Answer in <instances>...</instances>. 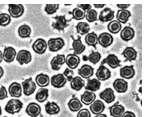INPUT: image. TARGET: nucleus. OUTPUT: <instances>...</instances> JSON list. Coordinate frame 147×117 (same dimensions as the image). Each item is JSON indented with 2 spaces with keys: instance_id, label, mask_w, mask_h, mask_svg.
<instances>
[{
  "instance_id": "603ef678",
  "label": "nucleus",
  "mask_w": 147,
  "mask_h": 117,
  "mask_svg": "<svg viewBox=\"0 0 147 117\" xmlns=\"http://www.w3.org/2000/svg\"><path fill=\"white\" fill-rule=\"evenodd\" d=\"M94 117H108L107 115L105 114L100 113L96 115Z\"/></svg>"
},
{
  "instance_id": "58836bf2",
  "label": "nucleus",
  "mask_w": 147,
  "mask_h": 117,
  "mask_svg": "<svg viewBox=\"0 0 147 117\" xmlns=\"http://www.w3.org/2000/svg\"><path fill=\"white\" fill-rule=\"evenodd\" d=\"M107 27L108 30L111 33L117 34L121 30L122 26L121 23L117 20H113L109 23Z\"/></svg>"
},
{
  "instance_id": "7c9ffc66",
  "label": "nucleus",
  "mask_w": 147,
  "mask_h": 117,
  "mask_svg": "<svg viewBox=\"0 0 147 117\" xmlns=\"http://www.w3.org/2000/svg\"><path fill=\"white\" fill-rule=\"evenodd\" d=\"M70 86L73 90L78 91L85 86V82L82 78L79 76L74 77L70 82Z\"/></svg>"
},
{
  "instance_id": "c9c22d12",
  "label": "nucleus",
  "mask_w": 147,
  "mask_h": 117,
  "mask_svg": "<svg viewBox=\"0 0 147 117\" xmlns=\"http://www.w3.org/2000/svg\"><path fill=\"white\" fill-rule=\"evenodd\" d=\"M101 57V55L99 52L92 51L88 56L82 55V58L83 61H89L94 65H95L100 61Z\"/></svg>"
},
{
  "instance_id": "a19ab883",
  "label": "nucleus",
  "mask_w": 147,
  "mask_h": 117,
  "mask_svg": "<svg viewBox=\"0 0 147 117\" xmlns=\"http://www.w3.org/2000/svg\"><path fill=\"white\" fill-rule=\"evenodd\" d=\"M86 13L85 17L88 22H92L97 20L98 14L96 11L91 9Z\"/></svg>"
},
{
  "instance_id": "4d7b16f0",
  "label": "nucleus",
  "mask_w": 147,
  "mask_h": 117,
  "mask_svg": "<svg viewBox=\"0 0 147 117\" xmlns=\"http://www.w3.org/2000/svg\"><path fill=\"white\" fill-rule=\"evenodd\" d=\"M2 114V110L1 108V107L0 106V116L1 114Z\"/></svg>"
},
{
  "instance_id": "37998d69",
  "label": "nucleus",
  "mask_w": 147,
  "mask_h": 117,
  "mask_svg": "<svg viewBox=\"0 0 147 117\" xmlns=\"http://www.w3.org/2000/svg\"><path fill=\"white\" fill-rule=\"evenodd\" d=\"M59 4H46L44 11L48 14H52L57 11L59 8Z\"/></svg>"
},
{
  "instance_id": "6ab92c4d",
  "label": "nucleus",
  "mask_w": 147,
  "mask_h": 117,
  "mask_svg": "<svg viewBox=\"0 0 147 117\" xmlns=\"http://www.w3.org/2000/svg\"><path fill=\"white\" fill-rule=\"evenodd\" d=\"M114 11L111 8L108 7H105L100 11L99 19L102 23L110 21L114 18Z\"/></svg>"
},
{
  "instance_id": "c85d7f7f",
  "label": "nucleus",
  "mask_w": 147,
  "mask_h": 117,
  "mask_svg": "<svg viewBox=\"0 0 147 117\" xmlns=\"http://www.w3.org/2000/svg\"><path fill=\"white\" fill-rule=\"evenodd\" d=\"M17 53L15 49L11 47H5L4 49L3 58L7 63L13 62L16 56Z\"/></svg>"
},
{
  "instance_id": "5fc2aeb1",
  "label": "nucleus",
  "mask_w": 147,
  "mask_h": 117,
  "mask_svg": "<svg viewBox=\"0 0 147 117\" xmlns=\"http://www.w3.org/2000/svg\"><path fill=\"white\" fill-rule=\"evenodd\" d=\"M3 59V53L2 51L0 50V63L2 61Z\"/></svg>"
},
{
  "instance_id": "4be33fe9",
  "label": "nucleus",
  "mask_w": 147,
  "mask_h": 117,
  "mask_svg": "<svg viewBox=\"0 0 147 117\" xmlns=\"http://www.w3.org/2000/svg\"><path fill=\"white\" fill-rule=\"evenodd\" d=\"M101 85V82L97 78H89L87 79V83L84 86V89L86 90L94 92L99 90Z\"/></svg>"
},
{
  "instance_id": "72a5a7b5",
  "label": "nucleus",
  "mask_w": 147,
  "mask_h": 117,
  "mask_svg": "<svg viewBox=\"0 0 147 117\" xmlns=\"http://www.w3.org/2000/svg\"><path fill=\"white\" fill-rule=\"evenodd\" d=\"M49 90L44 87H40L35 95V99L38 102L43 103L47 100L49 96Z\"/></svg>"
},
{
  "instance_id": "2f4dec72",
  "label": "nucleus",
  "mask_w": 147,
  "mask_h": 117,
  "mask_svg": "<svg viewBox=\"0 0 147 117\" xmlns=\"http://www.w3.org/2000/svg\"><path fill=\"white\" fill-rule=\"evenodd\" d=\"M35 80L36 84L40 87L48 86L50 81L49 76L43 73L37 74L35 77Z\"/></svg>"
},
{
  "instance_id": "423d86ee",
  "label": "nucleus",
  "mask_w": 147,
  "mask_h": 117,
  "mask_svg": "<svg viewBox=\"0 0 147 117\" xmlns=\"http://www.w3.org/2000/svg\"><path fill=\"white\" fill-rule=\"evenodd\" d=\"M8 11L10 15L14 18L22 16L24 12V6L22 4H8Z\"/></svg>"
},
{
  "instance_id": "ddd939ff",
  "label": "nucleus",
  "mask_w": 147,
  "mask_h": 117,
  "mask_svg": "<svg viewBox=\"0 0 147 117\" xmlns=\"http://www.w3.org/2000/svg\"><path fill=\"white\" fill-rule=\"evenodd\" d=\"M110 115L113 117H120L124 112V107L117 101L108 107Z\"/></svg>"
},
{
  "instance_id": "a878e982",
  "label": "nucleus",
  "mask_w": 147,
  "mask_h": 117,
  "mask_svg": "<svg viewBox=\"0 0 147 117\" xmlns=\"http://www.w3.org/2000/svg\"><path fill=\"white\" fill-rule=\"evenodd\" d=\"M135 35L134 29L129 26H125L121 30L120 36L123 40L128 41L131 40Z\"/></svg>"
},
{
  "instance_id": "9d476101",
  "label": "nucleus",
  "mask_w": 147,
  "mask_h": 117,
  "mask_svg": "<svg viewBox=\"0 0 147 117\" xmlns=\"http://www.w3.org/2000/svg\"><path fill=\"white\" fill-rule=\"evenodd\" d=\"M47 46V43L45 39L38 38L34 41L32 45V48L36 53L42 54L45 52Z\"/></svg>"
},
{
  "instance_id": "f8f14e48",
  "label": "nucleus",
  "mask_w": 147,
  "mask_h": 117,
  "mask_svg": "<svg viewBox=\"0 0 147 117\" xmlns=\"http://www.w3.org/2000/svg\"><path fill=\"white\" fill-rule=\"evenodd\" d=\"M51 85L54 87L61 88L64 87L67 80L63 73H58L53 76L51 79Z\"/></svg>"
},
{
  "instance_id": "1a4fd4ad",
  "label": "nucleus",
  "mask_w": 147,
  "mask_h": 117,
  "mask_svg": "<svg viewBox=\"0 0 147 117\" xmlns=\"http://www.w3.org/2000/svg\"><path fill=\"white\" fill-rule=\"evenodd\" d=\"M100 98L107 104L113 102L115 98V96L113 89L111 88H105L99 94Z\"/></svg>"
},
{
  "instance_id": "393cba45",
  "label": "nucleus",
  "mask_w": 147,
  "mask_h": 117,
  "mask_svg": "<svg viewBox=\"0 0 147 117\" xmlns=\"http://www.w3.org/2000/svg\"><path fill=\"white\" fill-rule=\"evenodd\" d=\"M67 106L71 111L76 112H78L81 109L83 105L81 101L74 94L72 96V98L68 102Z\"/></svg>"
},
{
  "instance_id": "a18cd8bd",
  "label": "nucleus",
  "mask_w": 147,
  "mask_h": 117,
  "mask_svg": "<svg viewBox=\"0 0 147 117\" xmlns=\"http://www.w3.org/2000/svg\"><path fill=\"white\" fill-rule=\"evenodd\" d=\"M90 112L88 109H81L78 112L76 117H91Z\"/></svg>"
},
{
  "instance_id": "473e14b6",
  "label": "nucleus",
  "mask_w": 147,
  "mask_h": 117,
  "mask_svg": "<svg viewBox=\"0 0 147 117\" xmlns=\"http://www.w3.org/2000/svg\"><path fill=\"white\" fill-rule=\"evenodd\" d=\"M84 41L88 45L92 46L96 49V45L98 43V37L95 32L92 31L86 35L85 37Z\"/></svg>"
},
{
  "instance_id": "3c124183",
  "label": "nucleus",
  "mask_w": 147,
  "mask_h": 117,
  "mask_svg": "<svg viewBox=\"0 0 147 117\" xmlns=\"http://www.w3.org/2000/svg\"><path fill=\"white\" fill-rule=\"evenodd\" d=\"M93 5L96 8H101L103 7L105 4H93Z\"/></svg>"
},
{
  "instance_id": "de8ad7c7",
  "label": "nucleus",
  "mask_w": 147,
  "mask_h": 117,
  "mask_svg": "<svg viewBox=\"0 0 147 117\" xmlns=\"http://www.w3.org/2000/svg\"><path fill=\"white\" fill-rule=\"evenodd\" d=\"M77 6L85 13L91 9L92 7V6L90 4H78Z\"/></svg>"
},
{
  "instance_id": "e433bc0d",
  "label": "nucleus",
  "mask_w": 147,
  "mask_h": 117,
  "mask_svg": "<svg viewBox=\"0 0 147 117\" xmlns=\"http://www.w3.org/2000/svg\"><path fill=\"white\" fill-rule=\"evenodd\" d=\"M75 27L77 33L82 35L88 33L90 29V25L85 22H79Z\"/></svg>"
},
{
  "instance_id": "f03ea898",
  "label": "nucleus",
  "mask_w": 147,
  "mask_h": 117,
  "mask_svg": "<svg viewBox=\"0 0 147 117\" xmlns=\"http://www.w3.org/2000/svg\"><path fill=\"white\" fill-rule=\"evenodd\" d=\"M23 106V103L19 100L12 99L7 102L4 110L8 113L14 114L19 112Z\"/></svg>"
},
{
  "instance_id": "79ce46f5",
  "label": "nucleus",
  "mask_w": 147,
  "mask_h": 117,
  "mask_svg": "<svg viewBox=\"0 0 147 117\" xmlns=\"http://www.w3.org/2000/svg\"><path fill=\"white\" fill-rule=\"evenodd\" d=\"M11 20V16L9 14L4 13H0V26H6L10 23Z\"/></svg>"
},
{
  "instance_id": "4c0bfd02",
  "label": "nucleus",
  "mask_w": 147,
  "mask_h": 117,
  "mask_svg": "<svg viewBox=\"0 0 147 117\" xmlns=\"http://www.w3.org/2000/svg\"><path fill=\"white\" fill-rule=\"evenodd\" d=\"M30 27L27 25L24 24L18 28V32L19 36L23 38L29 37L31 33Z\"/></svg>"
},
{
  "instance_id": "20e7f679",
  "label": "nucleus",
  "mask_w": 147,
  "mask_h": 117,
  "mask_svg": "<svg viewBox=\"0 0 147 117\" xmlns=\"http://www.w3.org/2000/svg\"><path fill=\"white\" fill-rule=\"evenodd\" d=\"M22 84L23 93L27 96L33 94L35 92L37 87L36 83L33 81L31 77L25 79L22 82Z\"/></svg>"
},
{
  "instance_id": "6e6552de",
  "label": "nucleus",
  "mask_w": 147,
  "mask_h": 117,
  "mask_svg": "<svg viewBox=\"0 0 147 117\" xmlns=\"http://www.w3.org/2000/svg\"><path fill=\"white\" fill-rule=\"evenodd\" d=\"M32 56L30 52L26 50H20L16 56V60L21 65L27 64L32 60Z\"/></svg>"
},
{
  "instance_id": "a211bd4d",
  "label": "nucleus",
  "mask_w": 147,
  "mask_h": 117,
  "mask_svg": "<svg viewBox=\"0 0 147 117\" xmlns=\"http://www.w3.org/2000/svg\"><path fill=\"white\" fill-rule=\"evenodd\" d=\"M65 56L64 54H57L52 58L50 64L52 69L57 71L60 69L65 63Z\"/></svg>"
},
{
  "instance_id": "ea45409f",
  "label": "nucleus",
  "mask_w": 147,
  "mask_h": 117,
  "mask_svg": "<svg viewBox=\"0 0 147 117\" xmlns=\"http://www.w3.org/2000/svg\"><path fill=\"white\" fill-rule=\"evenodd\" d=\"M68 13L72 15L71 18L76 20H81L83 19L85 17L86 13L81 9L76 7L71 11H69Z\"/></svg>"
},
{
  "instance_id": "aec40b11",
  "label": "nucleus",
  "mask_w": 147,
  "mask_h": 117,
  "mask_svg": "<svg viewBox=\"0 0 147 117\" xmlns=\"http://www.w3.org/2000/svg\"><path fill=\"white\" fill-rule=\"evenodd\" d=\"M121 54L125 58L123 62H131L136 59L138 52L133 47H127L123 50Z\"/></svg>"
},
{
  "instance_id": "2eb2a0df",
  "label": "nucleus",
  "mask_w": 147,
  "mask_h": 117,
  "mask_svg": "<svg viewBox=\"0 0 147 117\" xmlns=\"http://www.w3.org/2000/svg\"><path fill=\"white\" fill-rule=\"evenodd\" d=\"M112 85L114 89L119 93L125 92L128 87V82L121 78H117L113 82Z\"/></svg>"
},
{
  "instance_id": "864d4df0",
  "label": "nucleus",
  "mask_w": 147,
  "mask_h": 117,
  "mask_svg": "<svg viewBox=\"0 0 147 117\" xmlns=\"http://www.w3.org/2000/svg\"><path fill=\"white\" fill-rule=\"evenodd\" d=\"M4 74V71L3 68L0 66V79L3 76Z\"/></svg>"
},
{
  "instance_id": "b1692460",
  "label": "nucleus",
  "mask_w": 147,
  "mask_h": 117,
  "mask_svg": "<svg viewBox=\"0 0 147 117\" xmlns=\"http://www.w3.org/2000/svg\"><path fill=\"white\" fill-rule=\"evenodd\" d=\"M105 108L103 102L98 99L95 100L89 106L90 111L95 115L102 113Z\"/></svg>"
},
{
  "instance_id": "c756f323",
  "label": "nucleus",
  "mask_w": 147,
  "mask_h": 117,
  "mask_svg": "<svg viewBox=\"0 0 147 117\" xmlns=\"http://www.w3.org/2000/svg\"><path fill=\"white\" fill-rule=\"evenodd\" d=\"M44 107L46 112L51 115L57 114L61 110L60 106L54 102L48 101L45 104Z\"/></svg>"
},
{
  "instance_id": "bf43d9fd",
  "label": "nucleus",
  "mask_w": 147,
  "mask_h": 117,
  "mask_svg": "<svg viewBox=\"0 0 147 117\" xmlns=\"http://www.w3.org/2000/svg\"><path fill=\"white\" fill-rule=\"evenodd\" d=\"M3 117H7V116H4Z\"/></svg>"
},
{
  "instance_id": "6e6d98bb",
  "label": "nucleus",
  "mask_w": 147,
  "mask_h": 117,
  "mask_svg": "<svg viewBox=\"0 0 147 117\" xmlns=\"http://www.w3.org/2000/svg\"><path fill=\"white\" fill-rule=\"evenodd\" d=\"M138 91L140 93L142 94V87L141 86H140L139 87L138 89Z\"/></svg>"
},
{
  "instance_id": "f704fd0d",
  "label": "nucleus",
  "mask_w": 147,
  "mask_h": 117,
  "mask_svg": "<svg viewBox=\"0 0 147 117\" xmlns=\"http://www.w3.org/2000/svg\"><path fill=\"white\" fill-rule=\"evenodd\" d=\"M131 15L129 11L126 9H120L117 11L116 17L117 20L120 23L125 24L128 21Z\"/></svg>"
},
{
  "instance_id": "13d9d810",
  "label": "nucleus",
  "mask_w": 147,
  "mask_h": 117,
  "mask_svg": "<svg viewBox=\"0 0 147 117\" xmlns=\"http://www.w3.org/2000/svg\"><path fill=\"white\" fill-rule=\"evenodd\" d=\"M71 4H65V5L66 6L67 5H71Z\"/></svg>"
},
{
  "instance_id": "dca6fc26",
  "label": "nucleus",
  "mask_w": 147,
  "mask_h": 117,
  "mask_svg": "<svg viewBox=\"0 0 147 117\" xmlns=\"http://www.w3.org/2000/svg\"><path fill=\"white\" fill-rule=\"evenodd\" d=\"M113 40L112 35L107 32H103L98 37V42L104 48H106L111 45Z\"/></svg>"
},
{
  "instance_id": "cd10ccee",
  "label": "nucleus",
  "mask_w": 147,
  "mask_h": 117,
  "mask_svg": "<svg viewBox=\"0 0 147 117\" xmlns=\"http://www.w3.org/2000/svg\"><path fill=\"white\" fill-rule=\"evenodd\" d=\"M9 93L11 97L19 98L22 95V89L20 84L17 82L11 84L8 88Z\"/></svg>"
},
{
  "instance_id": "c03bdc74",
  "label": "nucleus",
  "mask_w": 147,
  "mask_h": 117,
  "mask_svg": "<svg viewBox=\"0 0 147 117\" xmlns=\"http://www.w3.org/2000/svg\"><path fill=\"white\" fill-rule=\"evenodd\" d=\"M63 74L66 79L67 81L69 82L71 81L74 77V72L73 69L69 68H66Z\"/></svg>"
},
{
  "instance_id": "09e8293b",
  "label": "nucleus",
  "mask_w": 147,
  "mask_h": 117,
  "mask_svg": "<svg viewBox=\"0 0 147 117\" xmlns=\"http://www.w3.org/2000/svg\"><path fill=\"white\" fill-rule=\"evenodd\" d=\"M120 117H136V116L133 112L127 110L125 111Z\"/></svg>"
},
{
  "instance_id": "f257e3e1",
  "label": "nucleus",
  "mask_w": 147,
  "mask_h": 117,
  "mask_svg": "<svg viewBox=\"0 0 147 117\" xmlns=\"http://www.w3.org/2000/svg\"><path fill=\"white\" fill-rule=\"evenodd\" d=\"M55 21H53L51 26L54 29L58 31L64 32L65 29L69 26L70 22L72 21L71 18L66 19L65 15H56L52 17Z\"/></svg>"
},
{
  "instance_id": "7ed1b4c3",
  "label": "nucleus",
  "mask_w": 147,
  "mask_h": 117,
  "mask_svg": "<svg viewBox=\"0 0 147 117\" xmlns=\"http://www.w3.org/2000/svg\"><path fill=\"white\" fill-rule=\"evenodd\" d=\"M63 38L60 37L50 38L47 42L49 50L52 52H56L62 49L65 45Z\"/></svg>"
},
{
  "instance_id": "8fccbe9b",
  "label": "nucleus",
  "mask_w": 147,
  "mask_h": 117,
  "mask_svg": "<svg viewBox=\"0 0 147 117\" xmlns=\"http://www.w3.org/2000/svg\"><path fill=\"white\" fill-rule=\"evenodd\" d=\"M130 4H117V6L121 9H126L130 5Z\"/></svg>"
},
{
  "instance_id": "bb28decb",
  "label": "nucleus",
  "mask_w": 147,
  "mask_h": 117,
  "mask_svg": "<svg viewBox=\"0 0 147 117\" xmlns=\"http://www.w3.org/2000/svg\"><path fill=\"white\" fill-rule=\"evenodd\" d=\"M96 94L91 91L86 90L80 95V101L86 105L91 104L96 99Z\"/></svg>"
},
{
  "instance_id": "4468645a",
  "label": "nucleus",
  "mask_w": 147,
  "mask_h": 117,
  "mask_svg": "<svg viewBox=\"0 0 147 117\" xmlns=\"http://www.w3.org/2000/svg\"><path fill=\"white\" fill-rule=\"evenodd\" d=\"M41 107L38 103L35 102L29 103L26 106L25 112L31 117H37L41 112Z\"/></svg>"
},
{
  "instance_id": "5701e85b",
  "label": "nucleus",
  "mask_w": 147,
  "mask_h": 117,
  "mask_svg": "<svg viewBox=\"0 0 147 117\" xmlns=\"http://www.w3.org/2000/svg\"><path fill=\"white\" fill-rule=\"evenodd\" d=\"M120 76L122 78L129 79L135 74V70L133 65H125L121 68L119 70Z\"/></svg>"
},
{
  "instance_id": "39448f33",
  "label": "nucleus",
  "mask_w": 147,
  "mask_h": 117,
  "mask_svg": "<svg viewBox=\"0 0 147 117\" xmlns=\"http://www.w3.org/2000/svg\"><path fill=\"white\" fill-rule=\"evenodd\" d=\"M121 60L117 56L114 54H110L102 60L100 65H104L107 64L111 68H115L121 66Z\"/></svg>"
},
{
  "instance_id": "49530a36",
  "label": "nucleus",
  "mask_w": 147,
  "mask_h": 117,
  "mask_svg": "<svg viewBox=\"0 0 147 117\" xmlns=\"http://www.w3.org/2000/svg\"><path fill=\"white\" fill-rule=\"evenodd\" d=\"M8 97L7 92L5 87L2 86L0 88V100H4Z\"/></svg>"
},
{
  "instance_id": "9b49d317",
  "label": "nucleus",
  "mask_w": 147,
  "mask_h": 117,
  "mask_svg": "<svg viewBox=\"0 0 147 117\" xmlns=\"http://www.w3.org/2000/svg\"><path fill=\"white\" fill-rule=\"evenodd\" d=\"M95 75L100 81H105L110 78L111 72L110 69L104 65H100L97 69Z\"/></svg>"
},
{
  "instance_id": "f3484780",
  "label": "nucleus",
  "mask_w": 147,
  "mask_h": 117,
  "mask_svg": "<svg viewBox=\"0 0 147 117\" xmlns=\"http://www.w3.org/2000/svg\"><path fill=\"white\" fill-rule=\"evenodd\" d=\"M94 70V68L91 66L84 64L78 69V73L82 78L87 79L93 76Z\"/></svg>"
},
{
  "instance_id": "0eeeda50",
  "label": "nucleus",
  "mask_w": 147,
  "mask_h": 117,
  "mask_svg": "<svg viewBox=\"0 0 147 117\" xmlns=\"http://www.w3.org/2000/svg\"><path fill=\"white\" fill-rule=\"evenodd\" d=\"M70 37L73 40L72 43V49L74 50L73 54L76 55L81 54L85 50V46L82 43L81 37L79 35L77 36V38H75L72 35Z\"/></svg>"
},
{
  "instance_id": "412c9836",
  "label": "nucleus",
  "mask_w": 147,
  "mask_h": 117,
  "mask_svg": "<svg viewBox=\"0 0 147 117\" xmlns=\"http://www.w3.org/2000/svg\"><path fill=\"white\" fill-rule=\"evenodd\" d=\"M81 61L80 57L73 53L68 54L65 58V63L69 68L72 69L76 68L79 65Z\"/></svg>"
}]
</instances>
